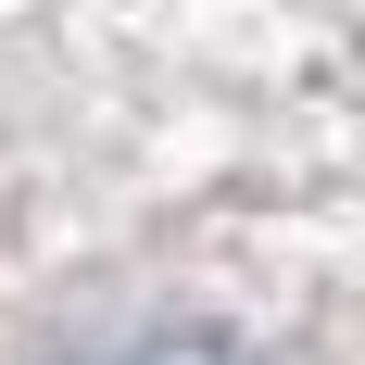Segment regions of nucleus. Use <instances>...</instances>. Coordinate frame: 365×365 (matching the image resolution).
Here are the masks:
<instances>
[{"instance_id": "nucleus-1", "label": "nucleus", "mask_w": 365, "mask_h": 365, "mask_svg": "<svg viewBox=\"0 0 365 365\" xmlns=\"http://www.w3.org/2000/svg\"><path fill=\"white\" fill-rule=\"evenodd\" d=\"M126 365H240V353H227V340H202V328H189V340H151V353H126Z\"/></svg>"}]
</instances>
